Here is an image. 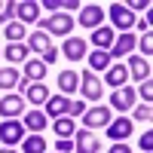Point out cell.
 Wrapping results in <instances>:
<instances>
[{"instance_id": "25", "label": "cell", "mask_w": 153, "mask_h": 153, "mask_svg": "<svg viewBox=\"0 0 153 153\" xmlns=\"http://www.w3.org/2000/svg\"><path fill=\"white\" fill-rule=\"evenodd\" d=\"M19 83H25V80L16 68H0V89H16Z\"/></svg>"}, {"instance_id": "42", "label": "cell", "mask_w": 153, "mask_h": 153, "mask_svg": "<svg viewBox=\"0 0 153 153\" xmlns=\"http://www.w3.org/2000/svg\"><path fill=\"white\" fill-rule=\"evenodd\" d=\"M0 55H3V46H0Z\"/></svg>"}, {"instance_id": "11", "label": "cell", "mask_w": 153, "mask_h": 153, "mask_svg": "<svg viewBox=\"0 0 153 153\" xmlns=\"http://www.w3.org/2000/svg\"><path fill=\"white\" fill-rule=\"evenodd\" d=\"M86 40L83 37H68L65 40V46H61V55L65 58H71V61H80V58H86Z\"/></svg>"}, {"instance_id": "39", "label": "cell", "mask_w": 153, "mask_h": 153, "mask_svg": "<svg viewBox=\"0 0 153 153\" xmlns=\"http://www.w3.org/2000/svg\"><path fill=\"white\" fill-rule=\"evenodd\" d=\"M40 9H52V16L58 12V0H46V3H40Z\"/></svg>"}, {"instance_id": "19", "label": "cell", "mask_w": 153, "mask_h": 153, "mask_svg": "<svg viewBox=\"0 0 153 153\" xmlns=\"http://www.w3.org/2000/svg\"><path fill=\"white\" fill-rule=\"evenodd\" d=\"M25 46H28V49H34V52H40V55H46L49 52V49H52V37H49V34H28V43H25Z\"/></svg>"}, {"instance_id": "37", "label": "cell", "mask_w": 153, "mask_h": 153, "mask_svg": "<svg viewBox=\"0 0 153 153\" xmlns=\"http://www.w3.org/2000/svg\"><path fill=\"white\" fill-rule=\"evenodd\" d=\"M107 153H132V150H129V144H126V141H117V144H113Z\"/></svg>"}, {"instance_id": "21", "label": "cell", "mask_w": 153, "mask_h": 153, "mask_svg": "<svg viewBox=\"0 0 153 153\" xmlns=\"http://www.w3.org/2000/svg\"><path fill=\"white\" fill-rule=\"evenodd\" d=\"M58 89H61L65 98H68V92L80 89V74H76V71H61V74H58Z\"/></svg>"}, {"instance_id": "27", "label": "cell", "mask_w": 153, "mask_h": 153, "mask_svg": "<svg viewBox=\"0 0 153 153\" xmlns=\"http://www.w3.org/2000/svg\"><path fill=\"white\" fill-rule=\"evenodd\" d=\"M52 129H55L58 138H71V135L76 132V126H74L71 117H61V120H52Z\"/></svg>"}, {"instance_id": "17", "label": "cell", "mask_w": 153, "mask_h": 153, "mask_svg": "<svg viewBox=\"0 0 153 153\" xmlns=\"http://www.w3.org/2000/svg\"><path fill=\"white\" fill-rule=\"evenodd\" d=\"M22 126H25L28 132L40 135V132L46 129V113H43V110H28V113H25V120H22Z\"/></svg>"}, {"instance_id": "26", "label": "cell", "mask_w": 153, "mask_h": 153, "mask_svg": "<svg viewBox=\"0 0 153 153\" xmlns=\"http://www.w3.org/2000/svg\"><path fill=\"white\" fill-rule=\"evenodd\" d=\"M22 153H46V138L43 135H28L22 141Z\"/></svg>"}, {"instance_id": "9", "label": "cell", "mask_w": 153, "mask_h": 153, "mask_svg": "<svg viewBox=\"0 0 153 153\" xmlns=\"http://www.w3.org/2000/svg\"><path fill=\"white\" fill-rule=\"evenodd\" d=\"M135 104V89L132 86H123V89H117V92L110 95V110H129Z\"/></svg>"}, {"instance_id": "28", "label": "cell", "mask_w": 153, "mask_h": 153, "mask_svg": "<svg viewBox=\"0 0 153 153\" xmlns=\"http://www.w3.org/2000/svg\"><path fill=\"white\" fill-rule=\"evenodd\" d=\"M25 34H28V31H25V25H19V22H9V25H6V40H9V43H22Z\"/></svg>"}, {"instance_id": "30", "label": "cell", "mask_w": 153, "mask_h": 153, "mask_svg": "<svg viewBox=\"0 0 153 153\" xmlns=\"http://www.w3.org/2000/svg\"><path fill=\"white\" fill-rule=\"evenodd\" d=\"M141 52H144L141 58H150V55H153V37H150V34L141 37Z\"/></svg>"}, {"instance_id": "4", "label": "cell", "mask_w": 153, "mask_h": 153, "mask_svg": "<svg viewBox=\"0 0 153 153\" xmlns=\"http://www.w3.org/2000/svg\"><path fill=\"white\" fill-rule=\"evenodd\" d=\"M22 132H25V126L19 120H3V123H0V141H3L6 147L22 144Z\"/></svg>"}, {"instance_id": "3", "label": "cell", "mask_w": 153, "mask_h": 153, "mask_svg": "<svg viewBox=\"0 0 153 153\" xmlns=\"http://www.w3.org/2000/svg\"><path fill=\"white\" fill-rule=\"evenodd\" d=\"M110 117H113V110H110V107H86V113H83V126L92 132V129H101V126H107V123H110Z\"/></svg>"}, {"instance_id": "18", "label": "cell", "mask_w": 153, "mask_h": 153, "mask_svg": "<svg viewBox=\"0 0 153 153\" xmlns=\"http://www.w3.org/2000/svg\"><path fill=\"white\" fill-rule=\"evenodd\" d=\"M25 76H28L31 83H43L46 80V65L40 58H28L25 61Z\"/></svg>"}, {"instance_id": "22", "label": "cell", "mask_w": 153, "mask_h": 153, "mask_svg": "<svg viewBox=\"0 0 153 153\" xmlns=\"http://www.w3.org/2000/svg\"><path fill=\"white\" fill-rule=\"evenodd\" d=\"M25 98H28L31 104H46V101H49V89H46V83H31L28 92H25Z\"/></svg>"}, {"instance_id": "6", "label": "cell", "mask_w": 153, "mask_h": 153, "mask_svg": "<svg viewBox=\"0 0 153 153\" xmlns=\"http://www.w3.org/2000/svg\"><path fill=\"white\" fill-rule=\"evenodd\" d=\"M101 22H104V9L98 3H86L83 12H80V25L89 28V31H95V28H101Z\"/></svg>"}, {"instance_id": "16", "label": "cell", "mask_w": 153, "mask_h": 153, "mask_svg": "<svg viewBox=\"0 0 153 153\" xmlns=\"http://www.w3.org/2000/svg\"><path fill=\"white\" fill-rule=\"evenodd\" d=\"M126 80H129V71H126L123 65H110V68L104 71V83H107V86H113V89H123V86H126Z\"/></svg>"}, {"instance_id": "41", "label": "cell", "mask_w": 153, "mask_h": 153, "mask_svg": "<svg viewBox=\"0 0 153 153\" xmlns=\"http://www.w3.org/2000/svg\"><path fill=\"white\" fill-rule=\"evenodd\" d=\"M0 153H16V150H12V147H3V150H0Z\"/></svg>"}, {"instance_id": "7", "label": "cell", "mask_w": 153, "mask_h": 153, "mask_svg": "<svg viewBox=\"0 0 153 153\" xmlns=\"http://www.w3.org/2000/svg\"><path fill=\"white\" fill-rule=\"evenodd\" d=\"M110 22H113V28L129 31L135 25V12H129V6H123V3H113L110 6Z\"/></svg>"}, {"instance_id": "35", "label": "cell", "mask_w": 153, "mask_h": 153, "mask_svg": "<svg viewBox=\"0 0 153 153\" xmlns=\"http://www.w3.org/2000/svg\"><path fill=\"white\" fill-rule=\"evenodd\" d=\"M74 150V141H71V138H61V141L55 144V153H71Z\"/></svg>"}, {"instance_id": "24", "label": "cell", "mask_w": 153, "mask_h": 153, "mask_svg": "<svg viewBox=\"0 0 153 153\" xmlns=\"http://www.w3.org/2000/svg\"><path fill=\"white\" fill-rule=\"evenodd\" d=\"M28 52H31V49L25 46V43H9V46H3V58H9L12 65L25 61V58H28Z\"/></svg>"}, {"instance_id": "29", "label": "cell", "mask_w": 153, "mask_h": 153, "mask_svg": "<svg viewBox=\"0 0 153 153\" xmlns=\"http://www.w3.org/2000/svg\"><path fill=\"white\" fill-rule=\"evenodd\" d=\"M135 120H138V123H150V120H153V107H150V104L135 107Z\"/></svg>"}, {"instance_id": "32", "label": "cell", "mask_w": 153, "mask_h": 153, "mask_svg": "<svg viewBox=\"0 0 153 153\" xmlns=\"http://www.w3.org/2000/svg\"><path fill=\"white\" fill-rule=\"evenodd\" d=\"M138 147H141L144 153H150V150H153V132H144L141 141H138Z\"/></svg>"}, {"instance_id": "1", "label": "cell", "mask_w": 153, "mask_h": 153, "mask_svg": "<svg viewBox=\"0 0 153 153\" xmlns=\"http://www.w3.org/2000/svg\"><path fill=\"white\" fill-rule=\"evenodd\" d=\"M40 31L49 34V37H61V34H68L74 31V19L68 16V12H55V16H49V19H40Z\"/></svg>"}, {"instance_id": "36", "label": "cell", "mask_w": 153, "mask_h": 153, "mask_svg": "<svg viewBox=\"0 0 153 153\" xmlns=\"http://www.w3.org/2000/svg\"><path fill=\"white\" fill-rule=\"evenodd\" d=\"M135 9H150V3H147V0H132V3H129V12H135Z\"/></svg>"}, {"instance_id": "33", "label": "cell", "mask_w": 153, "mask_h": 153, "mask_svg": "<svg viewBox=\"0 0 153 153\" xmlns=\"http://www.w3.org/2000/svg\"><path fill=\"white\" fill-rule=\"evenodd\" d=\"M138 95L144 98V104H150V98H153V86H150V80H147V83H141V89H138Z\"/></svg>"}, {"instance_id": "10", "label": "cell", "mask_w": 153, "mask_h": 153, "mask_svg": "<svg viewBox=\"0 0 153 153\" xmlns=\"http://www.w3.org/2000/svg\"><path fill=\"white\" fill-rule=\"evenodd\" d=\"M135 43H138V40H135V34H120L117 40H113L110 52H107V55H110V61H113V58H126V55L135 49Z\"/></svg>"}, {"instance_id": "15", "label": "cell", "mask_w": 153, "mask_h": 153, "mask_svg": "<svg viewBox=\"0 0 153 153\" xmlns=\"http://www.w3.org/2000/svg\"><path fill=\"white\" fill-rule=\"evenodd\" d=\"M107 135L113 138V141H126V138L132 135V120H126V117L110 120V123H107Z\"/></svg>"}, {"instance_id": "43", "label": "cell", "mask_w": 153, "mask_h": 153, "mask_svg": "<svg viewBox=\"0 0 153 153\" xmlns=\"http://www.w3.org/2000/svg\"><path fill=\"white\" fill-rule=\"evenodd\" d=\"M0 9H3V3H0Z\"/></svg>"}, {"instance_id": "8", "label": "cell", "mask_w": 153, "mask_h": 153, "mask_svg": "<svg viewBox=\"0 0 153 153\" xmlns=\"http://www.w3.org/2000/svg\"><path fill=\"white\" fill-rule=\"evenodd\" d=\"M68 110H71V98H65V95H49V101H46V120L49 117L61 120V117H68Z\"/></svg>"}, {"instance_id": "5", "label": "cell", "mask_w": 153, "mask_h": 153, "mask_svg": "<svg viewBox=\"0 0 153 153\" xmlns=\"http://www.w3.org/2000/svg\"><path fill=\"white\" fill-rule=\"evenodd\" d=\"M74 147H76V153H98V150H101V141H98L95 132L76 129V141H74Z\"/></svg>"}, {"instance_id": "34", "label": "cell", "mask_w": 153, "mask_h": 153, "mask_svg": "<svg viewBox=\"0 0 153 153\" xmlns=\"http://www.w3.org/2000/svg\"><path fill=\"white\" fill-rule=\"evenodd\" d=\"M83 113H86V104H83V101H71L68 117H83Z\"/></svg>"}, {"instance_id": "23", "label": "cell", "mask_w": 153, "mask_h": 153, "mask_svg": "<svg viewBox=\"0 0 153 153\" xmlns=\"http://www.w3.org/2000/svg\"><path fill=\"white\" fill-rule=\"evenodd\" d=\"M110 65H113V61H110V55L104 52V49H95V52L89 55V71H92V74H98V71H107Z\"/></svg>"}, {"instance_id": "40", "label": "cell", "mask_w": 153, "mask_h": 153, "mask_svg": "<svg viewBox=\"0 0 153 153\" xmlns=\"http://www.w3.org/2000/svg\"><path fill=\"white\" fill-rule=\"evenodd\" d=\"M138 28H141V31H144V34H150V19H147V16H144V19H141V22H138Z\"/></svg>"}, {"instance_id": "31", "label": "cell", "mask_w": 153, "mask_h": 153, "mask_svg": "<svg viewBox=\"0 0 153 153\" xmlns=\"http://www.w3.org/2000/svg\"><path fill=\"white\" fill-rule=\"evenodd\" d=\"M12 16H16V3H3V9H0V22H12Z\"/></svg>"}, {"instance_id": "20", "label": "cell", "mask_w": 153, "mask_h": 153, "mask_svg": "<svg viewBox=\"0 0 153 153\" xmlns=\"http://www.w3.org/2000/svg\"><path fill=\"white\" fill-rule=\"evenodd\" d=\"M113 40H117V37H113V28H104V25H101V28H95V34H92L95 49H104V52L113 46Z\"/></svg>"}, {"instance_id": "13", "label": "cell", "mask_w": 153, "mask_h": 153, "mask_svg": "<svg viewBox=\"0 0 153 153\" xmlns=\"http://www.w3.org/2000/svg\"><path fill=\"white\" fill-rule=\"evenodd\" d=\"M126 71H129L138 83H147V80H150V58L135 55V58H129V68H126Z\"/></svg>"}, {"instance_id": "2", "label": "cell", "mask_w": 153, "mask_h": 153, "mask_svg": "<svg viewBox=\"0 0 153 153\" xmlns=\"http://www.w3.org/2000/svg\"><path fill=\"white\" fill-rule=\"evenodd\" d=\"M80 89H83V95L89 101H98L101 95H104V83H101L98 74H92V71H83L80 74Z\"/></svg>"}, {"instance_id": "12", "label": "cell", "mask_w": 153, "mask_h": 153, "mask_svg": "<svg viewBox=\"0 0 153 153\" xmlns=\"http://www.w3.org/2000/svg\"><path fill=\"white\" fill-rule=\"evenodd\" d=\"M16 16H19V25H28V22H40V3H34V0L16 3Z\"/></svg>"}, {"instance_id": "38", "label": "cell", "mask_w": 153, "mask_h": 153, "mask_svg": "<svg viewBox=\"0 0 153 153\" xmlns=\"http://www.w3.org/2000/svg\"><path fill=\"white\" fill-rule=\"evenodd\" d=\"M52 61H58V49L52 46V49H49V52L43 55V65H52Z\"/></svg>"}, {"instance_id": "14", "label": "cell", "mask_w": 153, "mask_h": 153, "mask_svg": "<svg viewBox=\"0 0 153 153\" xmlns=\"http://www.w3.org/2000/svg\"><path fill=\"white\" fill-rule=\"evenodd\" d=\"M0 117H6V120L22 117V95H3L0 98Z\"/></svg>"}]
</instances>
